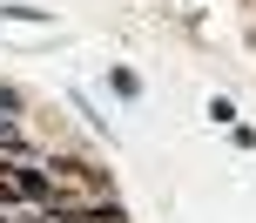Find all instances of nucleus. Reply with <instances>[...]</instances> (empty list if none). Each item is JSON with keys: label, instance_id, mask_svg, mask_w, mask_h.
<instances>
[{"label": "nucleus", "instance_id": "f257e3e1", "mask_svg": "<svg viewBox=\"0 0 256 223\" xmlns=\"http://www.w3.org/2000/svg\"><path fill=\"white\" fill-rule=\"evenodd\" d=\"M61 223H128L122 203H94V210H61Z\"/></svg>", "mask_w": 256, "mask_h": 223}, {"label": "nucleus", "instance_id": "f03ea898", "mask_svg": "<svg viewBox=\"0 0 256 223\" xmlns=\"http://www.w3.org/2000/svg\"><path fill=\"white\" fill-rule=\"evenodd\" d=\"M14 189H20V196H34V203H54V183H48L40 169H20V176H14Z\"/></svg>", "mask_w": 256, "mask_h": 223}]
</instances>
